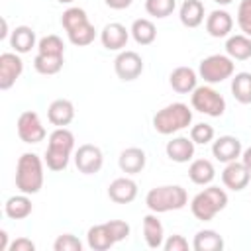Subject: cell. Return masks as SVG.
Segmentation results:
<instances>
[{
  "mask_svg": "<svg viewBox=\"0 0 251 251\" xmlns=\"http://www.w3.org/2000/svg\"><path fill=\"white\" fill-rule=\"evenodd\" d=\"M43 186V163L35 153H24L16 165V188L24 194H37Z\"/></svg>",
  "mask_w": 251,
  "mask_h": 251,
  "instance_id": "cell-1",
  "label": "cell"
},
{
  "mask_svg": "<svg viewBox=\"0 0 251 251\" xmlns=\"http://www.w3.org/2000/svg\"><path fill=\"white\" fill-rule=\"evenodd\" d=\"M188 202V194L182 186L178 184H165V186H155L147 192L145 204L151 212L155 214H165L171 210H180Z\"/></svg>",
  "mask_w": 251,
  "mask_h": 251,
  "instance_id": "cell-2",
  "label": "cell"
},
{
  "mask_svg": "<svg viewBox=\"0 0 251 251\" xmlns=\"http://www.w3.org/2000/svg\"><path fill=\"white\" fill-rule=\"evenodd\" d=\"M190 122H192V110L182 102H173L161 108L153 116V127L161 135H171L175 131H180L188 127Z\"/></svg>",
  "mask_w": 251,
  "mask_h": 251,
  "instance_id": "cell-3",
  "label": "cell"
},
{
  "mask_svg": "<svg viewBox=\"0 0 251 251\" xmlns=\"http://www.w3.org/2000/svg\"><path fill=\"white\" fill-rule=\"evenodd\" d=\"M227 206V194L220 186H208L198 192L190 202V212L200 222H210L218 212Z\"/></svg>",
  "mask_w": 251,
  "mask_h": 251,
  "instance_id": "cell-4",
  "label": "cell"
},
{
  "mask_svg": "<svg viewBox=\"0 0 251 251\" xmlns=\"http://www.w3.org/2000/svg\"><path fill=\"white\" fill-rule=\"evenodd\" d=\"M190 104L196 112L206 114L210 118H220L226 112L224 96L212 86H196L190 94Z\"/></svg>",
  "mask_w": 251,
  "mask_h": 251,
  "instance_id": "cell-5",
  "label": "cell"
},
{
  "mask_svg": "<svg viewBox=\"0 0 251 251\" xmlns=\"http://www.w3.org/2000/svg\"><path fill=\"white\" fill-rule=\"evenodd\" d=\"M235 71V65H233V59L229 55H210L206 59L200 61V67H198V75L210 82V84H216V82H224L226 78H229Z\"/></svg>",
  "mask_w": 251,
  "mask_h": 251,
  "instance_id": "cell-6",
  "label": "cell"
},
{
  "mask_svg": "<svg viewBox=\"0 0 251 251\" xmlns=\"http://www.w3.org/2000/svg\"><path fill=\"white\" fill-rule=\"evenodd\" d=\"M114 71H116L118 78L124 80V82L135 80L143 73V59L135 51H122L114 59Z\"/></svg>",
  "mask_w": 251,
  "mask_h": 251,
  "instance_id": "cell-7",
  "label": "cell"
},
{
  "mask_svg": "<svg viewBox=\"0 0 251 251\" xmlns=\"http://www.w3.org/2000/svg\"><path fill=\"white\" fill-rule=\"evenodd\" d=\"M18 135L24 143H39L45 139L47 131H45L39 116L35 112L27 110V112L20 114V118H18Z\"/></svg>",
  "mask_w": 251,
  "mask_h": 251,
  "instance_id": "cell-8",
  "label": "cell"
},
{
  "mask_svg": "<svg viewBox=\"0 0 251 251\" xmlns=\"http://www.w3.org/2000/svg\"><path fill=\"white\" fill-rule=\"evenodd\" d=\"M75 165H76L78 173H82V175H96L104 165V155H102L100 147H96L92 143H84L75 153Z\"/></svg>",
  "mask_w": 251,
  "mask_h": 251,
  "instance_id": "cell-9",
  "label": "cell"
},
{
  "mask_svg": "<svg viewBox=\"0 0 251 251\" xmlns=\"http://www.w3.org/2000/svg\"><path fill=\"white\" fill-rule=\"evenodd\" d=\"M22 73H24V61L20 59L18 53L0 55V90L12 88Z\"/></svg>",
  "mask_w": 251,
  "mask_h": 251,
  "instance_id": "cell-10",
  "label": "cell"
},
{
  "mask_svg": "<svg viewBox=\"0 0 251 251\" xmlns=\"http://www.w3.org/2000/svg\"><path fill=\"white\" fill-rule=\"evenodd\" d=\"M249 180H251V171L243 163H239V161L226 163V169L222 171V182L226 188L239 192L249 184Z\"/></svg>",
  "mask_w": 251,
  "mask_h": 251,
  "instance_id": "cell-11",
  "label": "cell"
},
{
  "mask_svg": "<svg viewBox=\"0 0 251 251\" xmlns=\"http://www.w3.org/2000/svg\"><path fill=\"white\" fill-rule=\"evenodd\" d=\"M241 141L235 135H222L212 143V155L220 163H231L241 157Z\"/></svg>",
  "mask_w": 251,
  "mask_h": 251,
  "instance_id": "cell-12",
  "label": "cell"
},
{
  "mask_svg": "<svg viewBox=\"0 0 251 251\" xmlns=\"http://www.w3.org/2000/svg\"><path fill=\"white\" fill-rule=\"evenodd\" d=\"M127 39H129V29H126V25H122L118 22L106 24L104 29L100 31V41H102V45L108 51H120V49H124L127 45Z\"/></svg>",
  "mask_w": 251,
  "mask_h": 251,
  "instance_id": "cell-13",
  "label": "cell"
},
{
  "mask_svg": "<svg viewBox=\"0 0 251 251\" xmlns=\"http://www.w3.org/2000/svg\"><path fill=\"white\" fill-rule=\"evenodd\" d=\"M108 196L116 204H129L137 196V184H135V180H131L127 176L114 178L108 186Z\"/></svg>",
  "mask_w": 251,
  "mask_h": 251,
  "instance_id": "cell-14",
  "label": "cell"
},
{
  "mask_svg": "<svg viewBox=\"0 0 251 251\" xmlns=\"http://www.w3.org/2000/svg\"><path fill=\"white\" fill-rule=\"evenodd\" d=\"M47 120L57 126V127H65L75 120V106L71 100L67 98H57L49 104L47 108Z\"/></svg>",
  "mask_w": 251,
  "mask_h": 251,
  "instance_id": "cell-15",
  "label": "cell"
},
{
  "mask_svg": "<svg viewBox=\"0 0 251 251\" xmlns=\"http://www.w3.org/2000/svg\"><path fill=\"white\" fill-rule=\"evenodd\" d=\"M196 82H198V76L190 67H176L169 76L171 88L178 94H192V90L198 86Z\"/></svg>",
  "mask_w": 251,
  "mask_h": 251,
  "instance_id": "cell-16",
  "label": "cell"
},
{
  "mask_svg": "<svg viewBox=\"0 0 251 251\" xmlns=\"http://www.w3.org/2000/svg\"><path fill=\"white\" fill-rule=\"evenodd\" d=\"M194 141L190 137H184V135H178V137H173L165 151H167V157L175 163H188L192 157H194Z\"/></svg>",
  "mask_w": 251,
  "mask_h": 251,
  "instance_id": "cell-17",
  "label": "cell"
},
{
  "mask_svg": "<svg viewBox=\"0 0 251 251\" xmlns=\"http://www.w3.org/2000/svg\"><path fill=\"white\" fill-rule=\"evenodd\" d=\"M233 27V18L226 10H214L206 18V31L212 37H227Z\"/></svg>",
  "mask_w": 251,
  "mask_h": 251,
  "instance_id": "cell-18",
  "label": "cell"
},
{
  "mask_svg": "<svg viewBox=\"0 0 251 251\" xmlns=\"http://www.w3.org/2000/svg\"><path fill=\"white\" fill-rule=\"evenodd\" d=\"M145 163H147V157H145V151L139 149V147H127L120 153V159H118V165L120 169L126 173V175H137L145 169Z\"/></svg>",
  "mask_w": 251,
  "mask_h": 251,
  "instance_id": "cell-19",
  "label": "cell"
},
{
  "mask_svg": "<svg viewBox=\"0 0 251 251\" xmlns=\"http://www.w3.org/2000/svg\"><path fill=\"white\" fill-rule=\"evenodd\" d=\"M143 237H145V243L151 247V249H159L163 247V241H165V229H163V224L159 222V218L153 214H147L143 218Z\"/></svg>",
  "mask_w": 251,
  "mask_h": 251,
  "instance_id": "cell-20",
  "label": "cell"
},
{
  "mask_svg": "<svg viewBox=\"0 0 251 251\" xmlns=\"http://www.w3.org/2000/svg\"><path fill=\"white\" fill-rule=\"evenodd\" d=\"M214 176H216V169H214L212 161H208V159H194L188 167V178L198 186L210 184L214 180Z\"/></svg>",
  "mask_w": 251,
  "mask_h": 251,
  "instance_id": "cell-21",
  "label": "cell"
},
{
  "mask_svg": "<svg viewBox=\"0 0 251 251\" xmlns=\"http://www.w3.org/2000/svg\"><path fill=\"white\" fill-rule=\"evenodd\" d=\"M33 206H31V200H29V194H16V196H10L4 204V212L10 220H24L31 214Z\"/></svg>",
  "mask_w": 251,
  "mask_h": 251,
  "instance_id": "cell-22",
  "label": "cell"
},
{
  "mask_svg": "<svg viewBox=\"0 0 251 251\" xmlns=\"http://www.w3.org/2000/svg\"><path fill=\"white\" fill-rule=\"evenodd\" d=\"M178 18L184 27H198L204 22V4L200 0H184L178 10Z\"/></svg>",
  "mask_w": 251,
  "mask_h": 251,
  "instance_id": "cell-23",
  "label": "cell"
},
{
  "mask_svg": "<svg viewBox=\"0 0 251 251\" xmlns=\"http://www.w3.org/2000/svg\"><path fill=\"white\" fill-rule=\"evenodd\" d=\"M37 39H35V31L29 25H18L14 27L12 35H10V45L14 47L16 53H29L35 47Z\"/></svg>",
  "mask_w": 251,
  "mask_h": 251,
  "instance_id": "cell-24",
  "label": "cell"
},
{
  "mask_svg": "<svg viewBox=\"0 0 251 251\" xmlns=\"http://www.w3.org/2000/svg\"><path fill=\"white\" fill-rule=\"evenodd\" d=\"M226 53L233 61H247L251 57V37H247L245 33H237V35L227 37Z\"/></svg>",
  "mask_w": 251,
  "mask_h": 251,
  "instance_id": "cell-25",
  "label": "cell"
},
{
  "mask_svg": "<svg viewBox=\"0 0 251 251\" xmlns=\"http://www.w3.org/2000/svg\"><path fill=\"white\" fill-rule=\"evenodd\" d=\"M86 241H88V247L94 249V251H106L116 243L106 224L92 226L88 229V233H86Z\"/></svg>",
  "mask_w": 251,
  "mask_h": 251,
  "instance_id": "cell-26",
  "label": "cell"
},
{
  "mask_svg": "<svg viewBox=\"0 0 251 251\" xmlns=\"http://www.w3.org/2000/svg\"><path fill=\"white\" fill-rule=\"evenodd\" d=\"M129 33L135 39V43H139V45H151L155 41V37H157V27H155V24L151 20L139 18V20H135L131 24Z\"/></svg>",
  "mask_w": 251,
  "mask_h": 251,
  "instance_id": "cell-27",
  "label": "cell"
},
{
  "mask_svg": "<svg viewBox=\"0 0 251 251\" xmlns=\"http://www.w3.org/2000/svg\"><path fill=\"white\" fill-rule=\"evenodd\" d=\"M192 247H194V251H222L224 249V239L214 229H200L194 235Z\"/></svg>",
  "mask_w": 251,
  "mask_h": 251,
  "instance_id": "cell-28",
  "label": "cell"
},
{
  "mask_svg": "<svg viewBox=\"0 0 251 251\" xmlns=\"http://www.w3.org/2000/svg\"><path fill=\"white\" fill-rule=\"evenodd\" d=\"M231 94L239 104H251V73H237L231 78Z\"/></svg>",
  "mask_w": 251,
  "mask_h": 251,
  "instance_id": "cell-29",
  "label": "cell"
},
{
  "mask_svg": "<svg viewBox=\"0 0 251 251\" xmlns=\"http://www.w3.org/2000/svg\"><path fill=\"white\" fill-rule=\"evenodd\" d=\"M63 63H65L63 57L37 53L35 59H33V69H35L39 75H47V76H49V75H57V73L63 69Z\"/></svg>",
  "mask_w": 251,
  "mask_h": 251,
  "instance_id": "cell-30",
  "label": "cell"
},
{
  "mask_svg": "<svg viewBox=\"0 0 251 251\" xmlns=\"http://www.w3.org/2000/svg\"><path fill=\"white\" fill-rule=\"evenodd\" d=\"M69 159H71V151L47 145V151H45V165H47V169H51L55 173L65 171L67 165H69Z\"/></svg>",
  "mask_w": 251,
  "mask_h": 251,
  "instance_id": "cell-31",
  "label": "cell"
},
{
  "mask_svg": "<svg viewBox=\"0 0 251 251\" xmlns=\"http://www.w3.org/2000/svg\"><path fill=\"white\" fill-rule=\"evenodd\" d=\"M67 37H69V41H71L73 45L84 47V45H90V43L94 41L96 29H94V25H92L90 22H86V24H82V25H78V27L67 31Z\"/></svg>",
  "mask_w": 251,
  "mask_h": 251,
  "instance_id": "cell-32",
  "label": "cell"
},
{
  "mask_svg": "<svg viewBox=\"0 0 251 251\" xmlns=\"http://www.w3.org/2000/svg\"><path fill=\"white\" fill-rule=\"evenodd\" d=\"M86 22H88V16H86V12H84L82 8H78V6L67 8V10L63 12V16H61V25L65 27V31H71V29H75V27L86 24Z\"/></svg>",
  "mask_w": 251,
  "mask_h": 251,
  "instance_id": "cell-33",
  "label": "cell"
},
{
  "mask_svg": "<svg viewBox=\"0 0 251 251\" xmlns=\"http://www.w3.org/2000/svg\"><path fill=\"white\" fill-rule=\"evenodd\" d=\"M37 53L41 55H57V57H63L65 55V43L59 35H45L37 41Z\"/></svg>",
  "mask_w": 251,
  "mask_h": 251,
  "instance_id": "cell-34",
  "label": "cell"
},
{
  "mask_svg": "<svg viewBox=\"0 0 251 251\" xmlns=\"http://www.w3.org/2000/svg\"><path fill=\"white\" fill-rule=\"evenodd\" d=\"M176 0H145V10L153 18H167L175 12Z\"/></svg>",
  "mask_w": 251,
  "mask_h": 251,
  "instance_id": "cell-35",
  "label": "cell"
},
{
  "mask_svg": "<svg viewBox=\"0 0 251 251\" xmlns=\"http://www.w3.org/2000/svg\"><path fill=\"white\" fill-rule=\"evenodd\" d=\"M49 145L59 147V149L73 151V149H75V135H73V131H69L67 127H57V129L51 131V135H49Z\"/></svg>",
  "mask_w": 251,
  "mask_h": 251,
  "instance_id": "cell-36",
  "label": "cell"
},
{
  "mask_svg": "<svg viewBox=\"0 0 251 251\" xmlns=\"http://www.w3.org/2000/svg\"><path fill=\"white\" fill-rule=\"evenodd\" d=\"M214 135H216V131H214V127L210 124L200 122V124H194L190 127V139L194 143H198V145H206V143L214 141Z\"/></svg>",
  "mask_w": 251,
  "mask_h": 251,
  "instance_id": "cell-37",
  "label": "cell"
},
{
  "mask_svg": "<svg viewBox=\"0 0 251 251\" xmlns=\"http://www.w3.org/2000/svg\"><path fill=\"white\" fill-rule=\"evenodd\" d=\"M237 25L239 29L251 37V0H241L237 6Z\"/></svg>",
  "mask_w": 251,
  "mask_h": 251,
  "instance_id": "cell-38",
  "label": "cell"
},
{
  "mask_svg": "<svg viewBox=\"0 0 251 251\" xmlns=\"http://www.w3.org/2000/svg\"><path fill=\"white\" fill-rule=\"evenodd\" d=\"M53 249H55V251H80V249H82V243H80V239H78L76 235H73V233H63V235H59V237L55 239Z\"/></svg>",
  "mask_w": 251,
  "mask_h": 251,
  "instance_id": "cell-39",
  "label": "cell"
},
{
  "mask_svg": "<svg viewBox=\"0 0 251 251\" xmlns=\"http://www.w3.org/2000/svg\"><path fill=\"white\" fill-rule=\"evenodd\" d=\"M106 226H108V229H110V233H112V237H114L116 243L127 239V235L131 231L129 229V224L124 222V220H110V222H106Z\"/></svg>",
  "mask_w": 251,
  "mask_h": 251,
  "instance_id": "cell-40",
  "label": "cell"
},
{
  "mask_svg": "<svg viewBox=\"0 0 251 251\" xmlns=\"http://www.w3.org/2000/svg\"><path fill=\"white\" fill-rule=\"evenodd\" d=\"M165 251H186L188 249V241L184 239V235L180 233H173L163 241Z\"/></svg>",
  "mask_w": 251,
  "mask_h": 251,
  "instance_id": "cell-41",
  "label": "cell"
},
{
  "mask_svg": "<svg viewBox=\"0 0 251 251\" xmlns=\"http://www.w3.org/2000/svg\"><path fill=\"white\" fill-rule=\"evenodd\" d=\"M8 251H35V243L27 237H18L10 243Z\"/></svg>",
  "mask_w": 251,
  "mask_h": 251,
  "instance_id": "cell-42",
  "label": "cell"
},
{
  "mask_svg": "<svg viewBox=\"0 0 251 251\" xmlns=\"http://www.w3.org/2000/svg\"><path fill=\"white\" fill-rule=\"evenodd\" d=\"M104 2H106V6L112 8V10H126V8L131 6L133 0H104Z\"/></svg>",
  "mask_w": 251,
  "mask_h": 251,
  "instance_id": "cell-43",
  "label": "cell"
},
{
  "mask_svg": "<svg viewBox=\"0 0 251 251\" xmlns=\"http://www.w3.org/2000/svg\"><path fill=\"white\" fill-rule=\"evenodd\" d=\"M241 163L251 171V147H247V149L241 153Z\"/></svg>",
  "mask_w": 251,
  "mask_h": 251,
  "instance_id": "cell-44",
  "label": "cell"
},
{
  "mask_svg": "<svg viewBox=\"0 0 251 251\" xmlns=\"http://www.w3.org/2000/svg\"><path fill=\"white\" fill-rule=\"evenodd\" d=\"M10 245H8V233L6 229H0V251H6Z\"/></svg>",
  "mask_w": 251,
  "mask_h": 251,
  "instance_id": "cell-45",
  "label": "cell"
},
{
  "mask_svg": "<svg viewBox=\"0 0 251 251\" xmlns=\"http://www.w3.org/2000/svg\"><path fill=\"white\" fill-rule=\"evenodd\" d=\"M8 35V24H6V20H2V31H0V39H4Z\"/></svg>",
  "mask_w": 251,
  "mask_h": 251,
  "instance_id": "cell-46",
  "label": "cell"
},
{
  "mask_svg": "<svg viewBox=\"0 0 251 251\" xmlns=\"http://www.w3.org/2000/svg\"><path fill=\"white\" fill-rule=\"evenodd\" d=\"M216 4H220V6H227V4H231L233 0H214Z\"/></svg>",
  "mask_w": 251,
  "mask_h": 251,
  "instance_id": "cell-47",
  "label": "cell"
},
{
  "mask_svg": "<svg viewBox=\"0 0 251 251\" xmlns=\"http://www.w3.org/2000/svg\"><path fill=\"white\" fill-rule=\"evenodd\" d=\"M57 2H61V4H71V2H75V0H57Z\"/></svg>",
  "mask_w": 251,
  "mask_h": 251,
  "instance_id": "cell-48",
  "label": "cell"
}]
</instances>
